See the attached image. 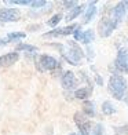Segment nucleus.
I'll list each match as a JSON object with an SVG mask.
<instances>
[{
	"label": "nucleus",
	"instance_id": "f257e3e1",
	"mask_svg": "<svg viewBox=\"0 0 128 135\" xmlns=\"http://www.w3.org/2000/svg\"><path fill=\"white\" fill-rule=\"evenodd\" d=\"M127 88H128V84L124 76L119 75H112V77L109 79V84H107V90L110 95H113V98H116L117 101L124 99V97L127 94Z\"/></svg>",
	"mask_w": 128,
	"mask_h": 135
},
{
	"label": "nucleus",
	"instance_id": "f03ea898",
	"mask_svg": "<svg viewBox=\"0 0 128 135\" xmlns=\"http://www.w3.org/2000/svg\"><path fill=\"white\" fill-rule=\"evenodd\" d=\"M68 47H69V50H63L62 51L63 58L72 65H78V61H80L83 58V55H84L83 51H81V48L78 47L76 43H72V41L68 43Z\"/></svg>",
	"mask_w": 128,
	"mask_h": 135
},
{
	"label": "nucleus",
	"instance_id": "7ed1b4c3",
	"mask_svg": "<svg viewBox=\"0 0 128 135\" xmlns=\"http://www.w3.org/2000/svg\"><path fill=\"white\" fill-rule=\"evenodd\" d=\"M116 23L113 22V20L110 17H103L102 20L99 21L98 23V32H99V36L101 37H109L113 30L116 29Z\"/></svg>",
	"mask_w": 128,
	"mask_h": 135
},
{
	"label": "nucleus",
	"instance_id": "20e7f679",
	"mask_svg": "<svg viewBox=\"0 0 128 135\" xmlns=\"http://www.w3.org/2000/svg\"><path fill=\"white\" fill-rule=\"evenodd\" d=\"M59 66H61L59 62L54 57H51V55L43 54V55L39 57V69L41 72H44V70H55V69H58Z\"/></svg>",
	"mask_w": 128,
	"mask_h": 135
},
{
	"label": "nucleus",
	"instance_id": "39448f33",
	"mask_svg": "<svg viewBox=\"0 0 128 135\" xmlns=\"http://www.w3.org/2000/svg\"><path fill=\"white\" fill-rule=\"evenodd\" d=\"M75 123L77 128L80 130V134L81 135H90V130H91V123H90V119L85 116L84 113L81 112H77L75 114Z\"/></svg>",
	"mask_w": 128,
	"mask_h": 135
},
{
	"label": "nucleus",
	"instance_id": "423d86ee",
	"mask_svg": "<svg viewBox=\"0 0 128 135\" xmlns=\"http://www.w3.org/2000/svg\"><path fill=\"white\" fill-rule=\"evenodd\" d=\"M78 29V25L73 23V25L69 26H65V28H58V29H54L50 30V32L44 33V37H59V36H69V35H75V32Z\"/></svg>",
	"mask_w": 128,
	"mask_h": 135
},
{
	"label": "nucleus",
	"instance_id": "0eeeda50",
	"mask_svg": "<svg viewBox=\"0 0 128 135\" xmlns=\"http://www.w3.org/2000/svg\"><path fill=\"white\" fill-rule=\"evenodd\" d=\"M21 18V13L17 8H0V21L2 22H15Z\"/></svg>",
	"mask_w": 128,
	"mask_h": 135
},
{
	"label": "nucleus",
	"instance_id": "6e6552de",
	"mask_svg": "<svg viewBox=\"0 0 128 135\" xmlns=\"http://www.w3.org/2000/svg\"><path fill=\"white\" fill-rule=\"evenodd\" d=\"M61 84H62V87L65 90H73V88H76L77 87V77L75 76V73L68 70V72H65L63 75H62V79H61Z\"/></svg>",
	"mask_w": 128,
	"mask_h": 135
},
{
	"label": "nucleus",
	"instance_id": "1a4fd4ad",
	"mask_svg": "<svg viewBox=\"0 0 128 135\" xmlns=\"http://www.w3.org/2000/svg\"><path fill=\"white\" fill-rule=\"evenodd\" d=\"M116 66L120 72L128 73V50L121 48L119 51L117 58H116Z\"/></svg>",
	"mask_w": 128,
	"mask_h": 135
},
{
	"label": "nucleus",
	"instance_id": "9d476101",
	"mask_svg": "<svg viewBox=\"0 0 128 135\" xmlns=\"http://www.w3.org/2000/svg\"><path fill=\"white\" fill-rule=\"evenodd\" d=\"M125 10H127V7H125L124 2H120V3H117V4L113 7L110 18L113 20V22L116 23V25H119V23L123 21V18H124V15H125Z\"/></svg>",
	"mask_w": 128,
	"mask_h": 135
},
{
	"label": "nucleus",
	"instance_id": "9b49d317",
	"mask_svg": "<svg viewBox=\"0 0 128 135\" xmlns=\"http://www.w3.org/2000/svg\"><path fill=\"white\" fill-rule=\"evenodd\" d=\"M18 58H19V55H18L17 51L8 52V54H6V55H2V57H0V68L10 66V65L15 64L17 61H18Z\"/></svg>",
	"mask_w": 128,
	"mask_h": 135
},
{
	"label": "nucleus",
	"instance_id": "f8f14e48",
	"mask_svg": "<svg viewBox=\"0 0 128 135\" xmlns=\"http://www.w3.org/2000/svg\"><path fill=\"white\" fill-rule=\"evenodd\" d=\"M75 40H80L84 44H88L90 41L94 40V32L92 30H87V32H81L80 29H77L75 32Z\"/></svg>",
	"mask_w": 128,
	"mask_h": 135
},
{
	"label": "nucleus",
	"instance_id": "ddd939ff",
	"mask_svg": "<svg viewBox=\"0 0 128 135\" xmlns=\"http://www.w3.org/2000/svg\"><path fill=\"white\" fill-rule=\"evenodd\" d=\"M95 4H96V2H91L90 6L87 7V10H85V14H84V18H83L84 23H88V22L94 18V15H95V13H96Z\"/></svg>",
	"mask_w": 128,
	"mask_h": 135
},
{
	"label": "nucleus",
	"instance_id": "4468645a",
	"mask_svg": "<svg viewBox=\"0 0 128 135\" xmlns=\"http://www.w3.org/2000/svg\"><path fill=\"white\" fill-rule=\"evenodd\" d=\"M83 113L87 116V117H94L95 116V106L92 102L90 101H84L83 103Z\"/></svg>",
	"mask_w": 128,
	"mask_h": 135
},
{
	"label": "nucleus",
	"instance_id": "2eb2a0df",
	"mask_svg": "<svg viewBox=\"0 0 128 135\" xmlns=\"http://www.w3.org/2000/svg\"><path fill=\"white\" fill-rule=\"evenodd\" d=\"M91 93H92V87H85V88H80L77 90L75 93V97L78 98V99H87V98L91 95Z\"/></svg>",
	"mask_w": 128,
	"mask_h": 135
},
{
	"label": "nucleus",
	"instance_id": "dca6fc26",
	"mask_svg": "<svg viewBox=\"0 0 128 135\" xmlns=\"http://www.w3.org/2000/svg\"><path fill=\"white\" fill-rule=\"evenodd\" d=\"M81 11H83V6H76L75 8H72L69 13H68V15H66V18L65 20L68 21V22H70V21H73L75 18H77L78 15L81 14Z\"/></svg>",
	"mask_w": 128,
	"mask_h": 135
},
{
	"label": "nucleus",
	"instance_id": "f3484780",
	"mask_svg": "<svg viewBox=\"0 0 128 135\" xmlns=\"http://www.w3.org/2000/svg\"><path fill=\"white\" fill-rule=\"evenodd\" d=\"M15 51L36 52V51H37V47H35V46H30V44H23V43H21V44H18V46L15 47Z\"/></svg>",
	"mask_w": 128,
	"mask_h": 135
},
{
	"label": "nucleus",
	"instance_id": "a211bd4d",
	"mask_svg": "<svg viewBox=\"0 0 128 135\" xmlns=\"http://www.w3.org/2000/svg\"><path fill=\"white\" fill-rule=\"evenodd\" d=\"M25 37H26V33H23V32H11L7 35V39L10 41H18V40H22Z\"/></svg>",
	"mask_w": 128,
	"mask_h": 135
},
{
	"label": "nucleus",
	"instance_id": "6ab92c4d",
	"mask_svg": "<svg viewBox=\"0 0 128 135\" xmlns=\"http://www.w3.org/2000/svg\"><path fill=\"white\" fill-rule=\"evenodd\" d=\"M102 110H103V113L107 114V116H110V114L116 113V108L113 106V103H112V102H109V101L103 102V105H102Z\"/></svg>",
	"mask_w": 128,
	"mask_h": 135
},
{
	"label": "nucleus",
	"instance_id": "aec40b11",
	"mask_svg": "<svg viewBox=\"0 0 128 135\" xmlns=\"http://www.w3.org/2000/svg\"><path fill=\"white\" fill-rule=\"evenodd\" d=\"M61 20H62V14H55V15H52L50 20H48V26H51V28H55L58 23L61 22Z\"/></svg>",
	"mask_w": 128,
	"mask_h": 135
},
{
	"label": "nucleus",
	"instance_id": "412c9836",
	"mask_svg": "<svg viewBox=\"0 0 128 135\" xmlns=\"http://www.w3.org/2000/svg\"><path fill=\"white\" fill-rule=\"evenodd\" d=\"M46 4H47L46 0H36V2L30 3V6H32L33 8H41V7H44Z\"/></svg>",
	"mask_w": 128,
	"mask_h": 135
},
{
	"label": "nucleus",
	"instance_id": "4be33fe9",
	"mask_svg": "<svg viewBox=\"0 0 128 135\" xmlns=\"http://www.w3.org/2000/svg\"><path fill=\"white\" fill-rule=\"evenodd\" d=\"M116 135H128V126L116 128Z\"/></svg>",
	"mask_w": 128,
	"mask_h": 135
},
{
	"label": "nucleus",
	"instance_id": "5701e85b",
	"mask_svg": "<svg viewBox=\"0 0 128 135\" xmlns=\"http://www.w3.org/2000/svg\"><path fill=\"white\" fill-rule=\"evenodd\" d=\"M94 135H105L103 134V127L102 124H96L94 128Z\"/></svg>",
	"mask_w": 128,
	"mask_h": 135
},
{
	"label": "nucleus",
	"instance_id": "b1692460",
	"mask_svg": "<svg viewBox=\"0 0 128 135\" xmlns=\"http://www.w3.org/2000/svg\"><path fill=\"white\" fill-rule=\"evenodd\" d=\"M62 4L65 6L66 8H70V10L76 7V2H75V0H73V2H62Z\"/></svg>",
	"mask_w": 128,
	"mask_h": 135
},
{
	"label": "nucleus",
	"instance_id": "393cba45",
	"mask_svg": "<svg viewBox=\"0 0 128 135\" xmlns=\"http://www.w3.org/2000/svg\"><path fill=\"white\" fill-rule=\"evenodd\" d=\"M7 43H10V40L7 37H3V39H0V46H4V44H7Z\"/></svg>",
	"mask_w": 128,
	"mask_h": 135
},
{
	"label": "nucleus",
	"instance_id": "a878e982",
	"mask_svg": "<svg viewBox=\"0 0 128 135\" xmlns=\"http://www.w3.org/2000/svg\"><path fill=\"white\" fill-rule=\"evenodd\" d=\"M95 77H96V81H98V85H102V84H103V81H102V79H101V77H99L98 75H96Z\"/></svg>",
	"mask_w": 128,
	"mask_h": 135
},
{
	"label": "nucleus",
	"instance_id": "bb28decb",
	"mask_svg": "<svg viewBox=\"0 0 128 135\" xmlns=\"http://www.w3.org/2000/svg\"><path fill=\"white\" fill-rule=\"evenodd\" d=\"M69 135H78V134H75V132H73V134H69Z\"/></svg>",
	"mask_w": 128,
	"mask_h": 135
}]
</instances>
